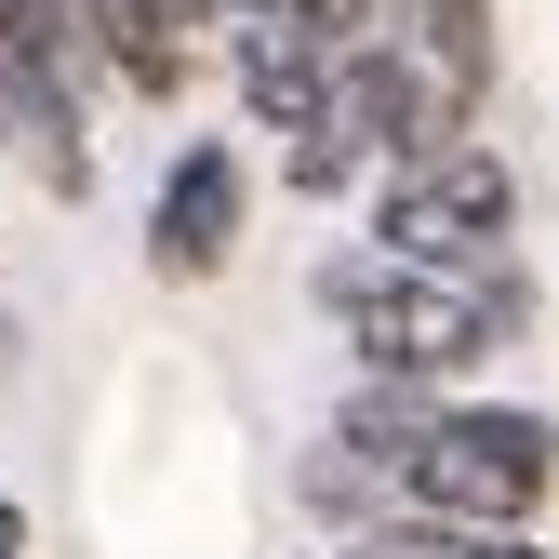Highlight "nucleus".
I'll use <instances>...</instances> for the list:
<instances>
[{"instance_id": "obj_8", "label": "nucleus", "mask_w": 559, "mask_h": 559, "mask_svg": "<svg viewBox=\"0 0 559 559\" xmlns=\"http://www.w3.org/2000/svg\"><path fill=\"white\" fill-rule=\"evenodd\" d=\"M240 14H280V27H307L320 53H346V40H373V0H240Z\"/></svg>"}, {"instance_id": "obj_4", "label": "nucleus", "mask_w": 559, "mask_h": 559, "mask_svg": "<svg viewBox=\"0 0 559 559\" xmlns=\"http://www.w3.org/2000/svg\"><path fill=\"white\" fill-rule=\"evenodd\" d=\"M253 240V160L240 133H187V147L160 160V200H147V266L174 280V294H200V280H227Z\"/></svg>"}, {"instance_id": "obj_5", "label": "nucleus", "mask_w": 559, "mask_h": 559, "mask_svg": "<svg viewBox=\"0 0 559 559\" xmlns=\"http://www.w3.org/2000/svg\"><path fill=\"white\" fill-rule=\"evenodd\" d=\"M373 14H386L373 40L413 67V81L453 94V107L479 120V94H493V53H507V40H493V0H373Z\"/></svg>"}, {"instance_id": "obj_1", "label": "nucleus", "mask_w": 559, "mask_h": 559, "mask_svg": "<svg viewBox=\"0 0 559 559\" xmlns=\"http://www.w3.org/2000/svg\"><path fill=\"white\" fill-rule=\"evenodd\" d=\"M320 320L346 333V360H360V386H427V400H466V373L493 360V346L533 320V280H427V266H386L373 240L320 253Z\"/></svg>"}, {"instance_id": "obj_3", "label": "nucleus", "mask_w": 559, "mask_h": 559, "mask_svg": "<svg viewBox=\"0 0 559 559\" xmlns=\"http://www.w3.org/2000/svg\"><path fill=\"white\" fill-rule=\"evenodd\" d=\"M507 240H520V174L493 133L466 147H427L373 174V253L386 266H427V280H507Z\"/></svg>"}, {"instance_id": "obj_2", "label": "nucleus", "mask_w": 559, "mask_h": 559, "mask_svg": "<svg viewBox=\"0 0 559 559\" xmlns=\"http://www.w3.org/2000/svg\"><path fill=\"white\" fill-rule=\"evenodd\" d=\"M559 493V427L533 400H440L427 440L386 466V520L413 533H533Z\"/></svg>"}, {"instance_id": "obj_9", "label": "nucleus", "mask_w": 559, "mask_h": 559, "mask_svg": "<svg viewBox=\"0 0 559 559\" xmlns=\"http://www.w3.org/2000/svg\"><path fill=\"white\" fill-rule=\"evenodd\" d=\"M0 559H27V520H14V507H0Z\"/></svg>"}, {"instance_id": "obj_6", "label": "nucleus", "mask_w": 559, "mask_h": 559, "mask_svg": "<svg viewBox=\"0 0 559 559\" xmlns=\"http://www.w3.org/2000/svg\"><path fill=\"white\" fill-rule=\"evenodd\" d=\"M320 40L307 27H280V14H227V81H240V120L253 133H280V147H294V133L320 120Z\"/></svg>"}, {"instance_id": "obj_7", "label": "nucleus", "mask_w": 559, "mask_h": 559, "mask_svg": "<svg viewBox=\"0 0 559 559\" xmlns=\"http://www.w3.org/2000/svg\"><path fill=\"white\" fill-rule=\"evenodd\" d=\"M360 559H559L546 533H413V520H386V533H360Z\"/></svg>"}]
</instances>
